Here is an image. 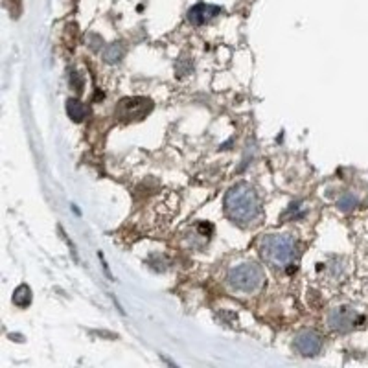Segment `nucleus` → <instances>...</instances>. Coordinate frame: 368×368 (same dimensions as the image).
<instances>
[{
    "mask_svg": "<svg viewBox=\"0 0 368 368\" xmlns=\"http://www.w3.org/2000/svg\"><path fill=\"white\" fill-rule=\"evenodd\" d=\"M123 56H125V47H123L122 42L107 45L106 50H103V59H106L107 63H118Z\"/></svg>",
    "mask_w": 368,
    "mask_h": 368,
    "instance_id": "nucleus-9",
    "label": "nucleus"
},
{
    "mask_svg": "<svg viewBox=\"0 0 368 368\" xmlns=\"http://www.w3.org/2000/svg\"><path fill=\"white\" fill-rule=\"evenodd\" d=\"M361 322L363 317L354 308H350V306H339V308L330 311V315H328V326H330V330L339 333L350 332L352 328L361 324Z\"/></svg>",
    "mask_w": 368,
    "mask_h": 368,
    "instance_id": "nucleus-5",
    "label": "nucleus"
},
{
    "mask_svg": "<svg viewBox=\"0 0 368 368\" xmlns=\"http://www.w3.org/2000/svg\"><path fill=\"white\" fill-rule=\"evenodd\" d=\"M153 111L151 99L147 98H125L122 99L116 107V118L120 122H138Z\"/></svg>",
    "mask_w": 368,
    "mask_h": 368,
    "instance_id": "nucleus-4",
    "label": "nucleus"
},
{
    "mask_svg": "<svg viewBox=\"0 0 368 368\" xmlns=\"http://www.w3.org/2000/svg\"><path fill=\"white\" fill-rule=\"evenodd\" d=\"M13 304L19 306V308H28L32 304V289H29L26 284L19 286L13 293Z\"/></svg>",
    "mask_w": 368,
    "mask_h": 368,
    "instance_id": "nucleus-10",
    "label": "nucleus"
},
{
    "mask_svg": "<svg viewBox=\"0 0 368 368\" xmlns=\"http://www.w3.org/2000/svg\"><path fill=\"white\" fill-rule=\"evenodd\" d=\"M71 83H72V87H76V90H82V87H83V82H82V77L77 76V72H72V76H71Z\"/></svg>",
    "mask_w": 368,
    "mask_h": 368,
    "instance_id": "nucleus-12",
    "label": "nucleus"
},
{
    "mask_svg": "<svg viewBox=\"0 0 368 368\" xmlns=\"http://www.w3.org/2000/svg\"><path fill=\"white\" fill-rule=\"evenodd\" d=\"M337 205H339V208L343 212H350L357 206V197L354 195V193L346 192V193H343V195H341L339 201H337Z\"/></svg>",
    "mask_w": 368,
    "mask_h": 368,
    "instance_id": "nucleus-11",
    "label": "nucleus"
},
{
    "mask_svg": "<svg viewBox=\"0 0 368 368\" xmlns=\"http://www.w3.org/2000/svg\"><path fill=\"white\" fill-rule=\"evenodd\" d=\"M221 13V8L210 6V4H197L193 6L190 12H188V21L193 24V26H203L208 21L216 17Z\"/></svg>",
    "mask_w": 368,
    "mask_h": 368,
    "instance_id": "nucleus-7",
    "label": "nucleus"
},
{
    "mask_svg": "<svg viewBox=\"0 0 368 368\" xmlns=\"http://www.w3.org/2000/svg\"><path fill=\"white\" fill-rule=\"evenodd\" d=\"M367 205H368V199H367Z\"/></svg>",
    "mask_w": 368,
    "mask_h": 368,
    "instance_id": "nucleus-13",
    "label": "nucleus"
},
{
    "mask_svg": "<svg viewBox=\"0 0 368 368\" xmlns=\"http://www.w3.org/2000/svg\"><path fill=\"white\" fill-rule=\"evenodd\" d=\"M263 280H265V275H263L262 267L252 262H245L238 267H232L227 276L228 286L232 287L234 291L240 293L258 291L263 286Z\"/></svg>",
    "mask_w": 368,
    "mask_h": 368,
    "instance_id": "nucleus-3",
    "label": "nucleus"
},
{
    "mask_svg": "<svg viewBox=\"0 0 368 368\" xmlns=\"http://www.w3.org/2000/svg\"><path fill=\"white\" fill-rule=\"evenodd\" d=\"M260 252L271 267H287L291 265L297 254V241L289 234H271L260 241Z\"/></svg>",
    "mask_w": 368,
    "mask_h": 368,
    "instance_id": "nucleus-2",
    "label": "nucleus"
},
{
    "mask_svg": "<svg viewBox=\"0 0 368 368\" xmlns=\"http://www.w3.org/2000/svg\"><path fill=\"white\" fill-rule=\"evenodd\" d=\"M293 348L304 357H313L322 350V337L313 330H302L295 335Z\"/></svg>",
    "mask_w": 368,
    "mask_h": 368,
    "instance_id": "nucleus-6",
    "label": "nucleus"
},
{
    "mask_svg": "<svg viewBox=\"0 0 368 368\" xmlns=\"http://www.w3.org/2000/svg\"><path fill=\"white\" fill-rule=\"evenodd\" d=\"M66 112H69V116H71L74 122H83L85 116H87V107L83 106L79 99L71 98L66 101Z\"/></svg>",
    "mask_w": 368,
    "mask_h": 368,
    "instance_id": "nucleus-8",
    "label": "nucleus"
},
{
    "mask_svg": "<svg viewBox=\"0 0 368 368\" xmlns=\"http://www.w3.org/2000/svg\"><path fill=\"white\" fill-rule=\"evenodd\" d=\"M225 212L238 225L256 221L260 216V197L256 190L247 182L234 184L225 195Z\"/></svg>",
    "mask_w": 368,
    "mask_h": 368,
    "instance_id": "nucleus-1",
    "label": "nucleus"
}]
</instances>
